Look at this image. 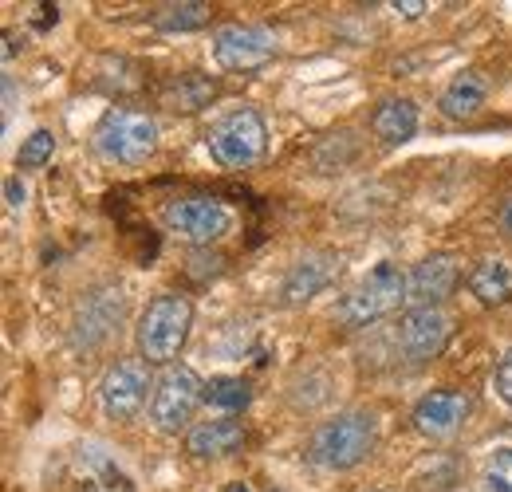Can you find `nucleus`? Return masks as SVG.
Wrapping results in <instances>:
<instances>
[{
    "mask_svg": "<svg viewBox=\"0 0 512 492\" xmlns=\"http://www.w3.org/2000/svg\"><path fill=\"white\" fill-rule=\"evenodd\" d=\"M245 445V426L237 418H213V422H197L186 433V449L193 457L209 461V457H229Z\"/></svg>",
    "mask_w": 512,
    "mask_h": 492,
    "instance_id": "15",
    "label": "nucleus"
},
{
    "mask_svg": "<svg viewBox=\"0 0 512 492\" xmlns=\"http://www.w3.org/2000/svg\"><path fill=\"white\" fill-rule=\"evenodd\" d=\"M331 276H335V256H331V252H308V256H300V260L288 268L284 284H280V304H284V308H304V304H312L323 288L331 284Z\"/></svg>",
    "mask_w": 512,
    "mask_h": 492,
    "instance_id": "13",
    "label": "nucleus"
},
{
    "mask_svg": "<svg viewBox=\"0 0 512 492\" xmlns=\"http://www.w3.org/2000/svg\"><path fill=\"white\" fill-rule=\"evenodd\" d=\"M162 221L166 229L186 241L193 248H209L217 245L221 237L233 233V209L221 201V197H209V193H186V197H174L166 209H162Z\"/></svg>",
    "mask_w": 512,
    "mask_h": 492,
    "instance_id": "5",
    "label": "nucleus"
},
{
    "mask_svg": "<svg viewBox=\"0 0 512 492\" xmlns=\"http://www.w3.org/2000/svg\"><path fill=\"white\" fill-rule=\"evenodd\" d=\"M209 154L225 170H249L268 150V126L253 107H237L225 119H217L209 130Z\"/></svg>",
    "mask_w": 512,
    "mask_h": 492,
    "instance_id": "7",
    "label": "nucleus"
},
{
    "mask_svg": "<svg viewBox=\"0 0 512 492\" xmlns=\"http://www.w3.org/2000/svg\"><path fill=\"white\" fill-rule=\"evenodd\" d=\"M402 308H410L406 272L398 264H379L335 304V319L343 327H367V323H379Z\"/></svg>",
    "mask_w": 512,
    "mask_h": 492,
    "instance_id": "3",
    "label": "nucleus"
},
{
    "mask_svg": "<svg viewBox=\"0 0 512 492\" xmlns=\"http://www.w3.org/2000/svg\"><path fill=\"white\" fill-rule=\"evenodd\" d=\"M91 146L103 162L111 166H138L146 162L154 150H158V123L146 115V111H134V107H111L95 134H91Z\"/></svg>",
    "mask_w": 512,
    "mask_h": 492,
    "instance_id": "4",
    "label": "nucleus"
},
{
    "mask_svg": "<svg viewBox=\"0 0 512 492\" xmlns=\"http://www.w3.org/2000/svg\"><path fill=\"white\" fill-rule=\"evenodd\" d=\"M225 492H253V489H249V485H241V481H233V485H229Z\"/></svg>",
    "mask_w": 512,
    "mask_h": 492,
    "instance_id": "28",
    "label": "nucleus"
},
{
    "mask_svg": "<svg viewBox=\"0 0 512 492\" xmlns=\"http://www.w3.org/2000/svg\"><path fill=\"white\" fill-rule=\"evenodd\" d=\"M52 150H56L52 130H32V134L24 138V146H20L16 162H20V170H40V166L52 158Z\"/></svg>",
    "mask_w": 512,
    "mask_h": 492,
    "instance_id": "23",
    "label": "nucleus"
},
{
    "mask_svg": "<svg viewBox=\"0 0 512 492\" xmlns=\"http://www.w3.org/2000/svg\"><path fill=\"white\" fill-rule=\"evenodd\" d=\"M4 197H8V209H24V201H28V189L20 178H8L4 182Z\"/></svg>",
    "mask_w": 512,
    "mask_h": 492,
    "instance_id": "25",
    "label": "nucleus"
},
{
    "mask_svg": "<svg viewBox=\"0 0 512 492\" xmlns=\"http://www.w3.org/2000/svg\"><path fill=\"white\" fill-rule=\"evenodd\" d=\"M154 378L142 355H119L99 378V406L111 422H134L142 406H150Z\"/></svg>",
    "mask_w": 512,
    "mask_h": 492,
    "instance_id": "8",
    "label": "nucleus"
},
{
    "mask_svg": "<svg viewBox=\"0 0 512 492\" xmlns=\"http://www.w3.org/2000/svg\"><path fill=\"white\" fill-rule=\"evenodd\" d=\"M375 138H383L386 146H402L414 138L418 130V103L414 99H383L371 115Z\"/></svg>",
    "mask_w": 512,
    "mask_h": 492,
    "instance_id": "18",
    "label": "nucleus"
},
{
    "mask_svg": "<svg viewBox=\"0 0 512 492\" xmlns=\"http://www.w3.org/2000/svg\"><path fill=\"white\" fill-rule=\"evenodd\" d=\"M481 492H512V445H501L489 453L481 469Z\"/></svg>",
    "mask_w": 512,
    "mask_h": 492,
    "instance_id": "22",
    "label": "nucleus"
},
{
    "mask_svg": "<svg viewBox=\"0 0 512 492\" xmlns=\"http://www.w3.org/2000/svg\"><path fill=\"white\" fill-rule=\"evenodd\" d=\"M493 386H497V394L505 398L512 406V347L497 359V370H493Z\"/></svg>",
    "mask_w": 512,
    "mask_h": 492,
    "instance_id": "24",
    "label": "nucleus"
},
{
    "mask_svg": "<svg viewBox=\"0 0 512 492\" xmlns=\"http://www.w3.org/2000/svg\"><path fill=\"white\" fill-rule=\"evenodd\" d=\"M398 16H406V20H414V16H422L426 12V4L422 0H406V4H390Z\"/></svg>",
    "mask_w": 512,
    "mask_h": 492,
    "instance_id": "26",
    "label": "nucleus"
},
{
    "mask_svg": "<svg viewBox=\"0 0 512 492\" xmlns=\"http://www.w3.org/2000/svg\"><path fill=\"white\" fill-rule=\"evenodd\" d=\"M205 402L225 410V414H237V410H245L253 402V386L245 378H237V374H217V378L205 382Z\"/></svg>",
    "mask_w": 512,
    "mask_h": 492,
    "instance_id": "20",
    "label": "nucleus"
},
{
    "mask_svg": "<svg viewBox=\"0 0 512 492\" xmlns=\"http://www.w3.org/2000/svg\"><path fill=\"white\" fill-rule=\"evenodd\" d=\"M379 445V418L371 410H343L320 422L308 437V461L327 473H347L363 465Z\"/></svg>",
    "mask_w": 512,
    "mask_h": 492,
    "instance_id": "1",
    "label": "nucleus"
},
{
    "mask_svg": "<svg viewBox=\"0 0 512 492\" xmlns=\"http://www.w3.org/2000/svg\"><path fill=\"white\" fill-rule=\"evenodd\" d=\"M469 414H473V394H465V390H430L418 406H414V430L422 433V437H430V441H449V437H457L461 426L469 422Z\"/></svg>",
    "mask_w": 512,
    "mask_h": 492,
    "instance_id": "11",
    "label": "nucleus"
},
{
    "mask_svg": "<svg viewBox=\"0 0 512 492\" xmlns=\"http://www.w3.org/2000/svg\"><path fill=\"white\" fill-rule=\"evenodd\" d=\"M119 319H123V292L119 296L115 292H87V300L79 304V315H75L79 347H87V351L103 347Z\"/></svg>",
    "mask_w": 512,
    "mask_h": 492,
    "instance_id": "14",
    "label": "nucleus"
},
{
    "mask_svg": "<svg viewBox=\"0 0 512 492\" xmlns=\"http://www.w3.org/2000/svg\"><path fill=\"white\" fill-rule=\"evenodd\" d=\"M485 99H489V83H485L477 71H465V75H457L446 91H442L438 111H442L446 119H453V123H469V119L481 115Z\"/></svg>",
    "mask_w": 512,
    "mask_h": 492,
    "instance_id": "16",
    "label": "nucleus"
},
{
    "mask_svg": "<svg viewBox=\"0 0 512 492\" xmlns=\"http://www.w3.org/2000/svg\"><path fill=\"white\" fill-rule=\"evenodd\" d=\"M469 292L485 304V308H501L512 300V260L505 256H485L473 272H469Z\"/></svg>",
    "mask_w": 512,
    "mask_h": 492,
    "instance_id": "17",
    "label": "nucleus"
},
{
    "mask_svg": "<svg viewBox=\"0 0 512 492\" xmlns=\"http://www.w3.org/2000/svg\"><path fill=\"white\" fill-rule=\"evenodd\" d=\"M209 16H213L209 4H201V0H182V4H162V8L154 12V24L166 28V32H193V28H205Z\"/></svg>",
    "mask_w": 512,
    "mask_h": 492,
    "instance_id": "21",
    "label": "nucleus"
},
{
    "mask_svg": "<svg viewBox=\"0 0 512 492\" xmlns=\"http://www.w3.org/2000/svg\"><path fill=\"white\" fill-rule=\"evenodd\" d=\"M201 402H205V382L197 378V370L174 363V367H166L154 378V394H150V406L146 410H150L154 430L190 433L193 430L190 422Z\"/></svg>",
    "mask_w": 512,
    "mask_h": 492,
    "instance_id": "6",
    "label": "nucleus"
},
{
    "mask_svg": "<svg viewBox=\"0 0 512 492\" xmlns=\"http://www.w3.org/2000/svg\"><path fill=\"white\" fill-rule=\"evenodd\" d=\"M213 60L225 71H256L276 60V36L260 24H221L213 32Z\"/></svg>",
    "mask_w": 512,
    "mask_h": 492,
    "instance_id": "9",
    "label": "nucleus"
},
{
    "mask_svg": "<svg viewBox=\"0 0 512 492\" xmlns=\"http://www.w3.org/2000/svg\"><path fill=\"white\" fill-rule=\"evenodd\" d=\"M457 280H461V268H457V260H453L449 252L426 256L422 264H414V268L406 272V284H410V308H442L449 296H453Z\"/></svg>",
    "mask_w": 512,
    "mask_h": 492,
    "instance_id": "12",
    "label": "nucleus"
},
{
    "mask_svg": "<svg viewBox=\"0 0 512 492\" xmlns=\"http://www.w3.org/2000/svg\"><path fill=\"white\" fill-rule=\"evenodd\" d=\"M497 225L512 237V197H505V205H501V213H497Z\"/></svg>",
    "mask_w": 512,
    "mask_h": 492,
    "instance_id": "27",
    "label": "nucleus"
},
{
    "mask_svg": "<svg viewBox=\"0 0 512 492\" xmlns=\"http://www.w3.org/2000/svg\"><path fill=\"white\" fill-rule=\"evenodd\" d=\"M217 95V79H209V75H201V71H182V75H174L166 87H162V103L170 107V111H201L209 99Z\"/></svg>",
    "mask_w": 512,
    "mask_h": 492,
    "instance_id": "19",
    "label": "nucleus"
},
{
    "mask_svg": "<svg viewBox=\"0 0 512 492\" xmlns=\"http://www.w3.org/2000/svg\"><path fill=\"white\" fill-rule=\"evenodd\" d=\"M453 315L446 308H410L398 323V351L410 363H430L446 351Z\"/></svg>",
    "mask_w": 512,
    "mask_h": 492,
    "instance_id": "10",
    "label": "nucleus"
},
{
    "mask_svg": "<svg viewBox=\"0 0 512 492\" xmlns=\"http://www.w3.org/2000/svg\"><path fill=\"white\" fill-rule=\"evenodd\" d=\"M190 327H193V304L190 296H182V292H162V296H154L146 311H142V319H138V327H134V347H138V355L150 363V367H174L178 363V355L186 351V343H190Z\"/></svg>",
    "mask_w": 512,
    "mask_h": 492,
    "instance_id": "2",
    "label": "nucleus"
}]
</instances>
